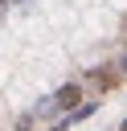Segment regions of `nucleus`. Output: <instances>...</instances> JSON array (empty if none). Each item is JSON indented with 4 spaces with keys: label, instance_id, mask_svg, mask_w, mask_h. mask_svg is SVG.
Here are the masks:
<instances>
[{
    "label": "nucleus",
    "instance_id": "obj_1",
    "mask_svg": "<svg viewBox=\"0 0 127 131\" xmlns=\"http://www.w3.org/2000/svg\"><path fill=\"white\" fill-rule=\"evenodd\" d=\"M78 102H82V86H78V82H70V86H61V90H57V94L49 98V106H61V111H74Z\"/></svg>",
    "mask_w": 127,
    "mask_h": 131
},
{
    "label": "nucleus",
    "instance_id": "obj_2",
    "mask_svg": "<svg viewBox=\"0 0 127 131\" xmlns=\"http://www.w3.org/2000/svg\"><path fill=\"white\" fill-rule=\"evenodd\" d=\"M94 82H98L102 90H111V86H115V74H107V70H94Z\"/></svg>",
    "mask_w": 127,
    "mask_h": 131
},
{
    "label": "nucleus",
    "instance_id": "obj_3",
    "mask_svg": "<svg viewBox=\"0 0 127 131\" xmlns=\"http://www.w3.org/2000/svg\"><path fill=\"white\" fill-rule=\"evenodd\" d=\"M115 70H119V74H127V53L119 57V66H115Z\"/></svg>",
    "mask_w": 127,
    "mask_h": 131
}]
</instances>
